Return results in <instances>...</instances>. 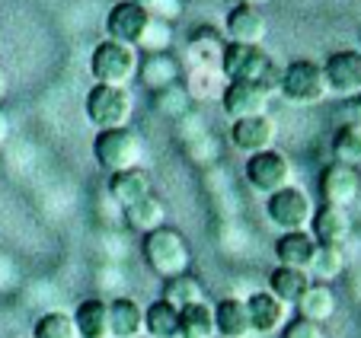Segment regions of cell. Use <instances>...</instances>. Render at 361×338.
<instances>
[{"label": "cell", "mask_w": 361, "mask_h": 338, "mask_svg": "<svg viewBox=\"0 0 361 338\" xmlns=\"http://www.w3.org/2000/svg\"><path fill=\"white\" fill-rule=\"evenodd\" d=\"M246 182L259 195H275V192L288 189L291 185V163L285 154L279 150H262V154H252L246 160Z\"/></svg>", "instance_id": "8"}, {"label": "cell", "mask_w": 361, "mask_h": 338, "mask_svg": "<svg viewBox=\"0 0 361 338\" xmlns=\"http://www.w3.org/2000/svg\"><path fill=\"white\" fill-rule=\"evenodd\" d=\"M131 93L125 87H106V83H93L87 93V118L99 131L125 128L131 118Z\"/></svg>", "instance_id": "6"}, {"label": "cell", "mask_w": 361, "mask_h": 338, "mask_svg": "<svg viewBox=\"0 0 361 338\" xmlns=\"http://www.w3.org/2000/svg\"><path fill=\"white\" fill-rule=\"evenodd\" d=\"M141 252H144L147 268L154 271L157 277H164V281L179 277V275H189L192 249H189V243H185V237L179 230L160 227V230L147 233V237H144Z\"/></svg>", "instance_id": "2"}, {"label": "cell", "mask_w": 361, "mask_h": 338, "mask_svg": "<svg viewBox=\"0 0 361 338\" xmlns=\"http://www.w3.org/2000/svg\"><path fill=\"white\" fill-rule=\"evenodd\" d=\"M275 122L269 115L259 118H243V122H231V141L237 150L243 154H262V150H272L275 144Z\"/></svg>", "instance_id": "14"}, {"label": "cell", "mask_w": 361, "mask_h": 338, "mask_svg": "<svg viewBox=\"0 0 361 338\" xmlns=\"http://www.w3.org/2000/svg\"><path fill=\"white\" fill-rule=\"evenodd\" d=\"M269 99H272V89L259 87V83H227L221 93V108L231 122H243V118L266 115Z\"/></svg>", "instance_id": "10"}, {"label": "cell", "mask_w": 361, "mask_h": 338, "mask_svg": "<svg viewBox=\"0 0 361 338\" xmlns=\"http://www.w3.org/2000/svg\"><path fill=\"white\" fill-rule=\"evenodd\" d=\"M352 115H355V122L361 125V96H358V102H355V108H352Z\"/></svg>", "instance_id": "34"}, {"label": "cell", "mask_w": 361, "mask_h": 338, "mask_svg": "<svg viewBox=\"0 0 361 338\" xmlns=\"http://www.w3.org/2000/svg\"><path fill=\"white\" fill-rule=\"evenodd\" d=\"M32 338H80L71 313H42L32 325Z\"/></svg>", "instance_id": "30"}, {"label": "cell", "mask_w": 361, "mask_h": 338, "mask_svg": "<svg viewBox=\"0 0 361 338\" xmlns=\"http://www.w3.org/2000/svg\"><path fill=\"white\" fill-rule=\"evenodd\" d=\"M224 32H227V42H231V45L259 48V42L266 39V32H269V20H266V13H262V7L237 4L224 20Z\"/></svg>", "instance_id": "13"}, {"label": "cell", "mask_w": 361, "mask_h": 338, "mask_svg": "<svg viewBox=\"0 0 361 338\" xmlns=\"http://www.w3.org/2000/svg\"><path fill=\"white\" fill-rule=\"evenodd\" d=\"M314 284L310 281V275L300 268H285V265H279V268L269 275V294H272L275 300H281L285 306H294L300 300V294L307 291V287Z\"/></svg>", "instance_id": "23"}, {"label": "cell", "mask_w": 361, "mask_h": 338, "mask_svg": "<svg viewBox=\"0 0 361 338\" xmlns=\"http://www.w3.org/2000/svg\"><path fill=\"white\" fill-rule=\"evenodd\" d=\"M281 338H326V332H323V325H317V323L291 319V323H285V329H281Z\"/></svg>", "instance_id": "31"}, {"label": "cell", "mask_w": 361, "mask_h": 338, "mask_svg": "<svg viewBox=\"0 0 361 338\" xmlns=\"http://www.w3.org/2000/svg\"><path fill=\"white\" fill-rule=\"evenodd\" d=\"M93 156L99 163V169H106L109 176L135 169L141 163V137L131 128H112L99 131L93 137Z\"/></svg>", "instance_id": "5"}, {"label": "cell", "mask_w": 361, "mask_h": 338, "mask_svg": "<svg viewBox=\"0 0 361 338\" xmlns=\"http://www.w3.org/2000/svg\"><path fill=\"white\" fill-rule=\"evenodd\" d=\"M0 176H4V156H0Z\"/></svg>", "instance_id": "37"}, {"label": "cell", "mask_w": 361, "mask_h": 338, "mask_svg": "<svg viewBox=\"0 0 361 338\" xmlns=\"http://www.w3.org/2000/svg\"><path fill=\"white\" fill-rule=\"evenodd\" d=\"M109 195H112V201L122 204V211H125V208H131V204L154 195V179H150V173L141 166L125 169V173H116V176L109 179Z\"/></svg>", "instance_id": "16"}, {"label": "cell", "mask_w": 361, "mask_h": 338, "mask_svg": "<svg viewBox=\"0 0 361 338\" xmlns=\"http://www.w3.org/2000/svg\"><path fill=\"white\" fill-rule=\"evenodd\" d=\"M144 332V306L131 297L109 303V338H137Z\"/></svg>", "instance_id": "21"}, {"label": "cell", "mask_w": 361, "mask_h": 338, "mask_svg": "<svg viewBox=\"0 0 361 338\" xmlns=\"http://www.w3.org/2000/svg\"><path fill=\"white\" fill-rule=\"evenodd\" d=\"M137 48L122 45V42H99L90 54V74L96 77V83L106 87H128L131 77L137 74Z\"/></svg>", "instance_id": "3"}, {"label": "cell", "mask_w": 361, "mask_h": 338, "mask_svg": "<svg viewBox=\"0 0 361 338\" xmlns=\"http://www.w3.org/2000/svg\"><path fill=\"white\" fill-rule=\"evenodd\" d=\"M221 70L231 83H259L266 89H279V77L281 70L275 68V61L269 58L262 48L252 45H231L227 42L221 51Z\"/></svg>", "instance_id": "1"}, {"label": "cell", "mask_w": 361, "mask_h": 338, "mask_svg": "<svg viewBox=\"0 0 361 338\" xmlns=\"http://www.w3.org/2000/svg\"><path fill=\"white\" fill-rule=\"evenodd\" d=\"M310 237L317 239V246H342L352 237V217L342 208H317L314 220H310Z\"/></svg>", "instance_id": "15"}, {"label": "cell", "mask_w": 361, "mask_h": 338, "mask_svg": "<svg viewBox=\"0 0 361 338\" xmlns=\"http://www.w3.org/2000/svg\"><path fill=\"white\" fill-rule=\"evenodd\" d=\"M323 77H326V87L333 96H342V99L361 96V51L355 48L333 51L323 61Z\"/></svg>", "instance_id": "11"}, {"label": "cell", "mask_w": 361, "mask_h": 338, "mask_svg": "<svg viewBox=\"0 0 361 338\" xmlns=\"http://www.w3.org/2000/svg\"><path fill=\"white\" fill-rule=\"evenodd\" d=\"M125 220H128L131 230H137V233H144V237H147V233H154V230H160V227H164L166 208H164V201H160L157 195H150V198H144V201L125 208Z\"/></svg>", "instance_id": "25"}, {"label": "cell", "mask_w": 361, "mask_h": 338, "mask_svg": "<svg viewBox=\"0 0 361 338\" xmlns=\"http://www.w3.org/2000/svg\"><path fill=\"white\" fill-rule=\"evenodd\" d=\"M131 4H141V7H147V4H154V0H131Z\"/></svg>", "instance_id": "36"}, {"label": "cell", "mask_w": 361, "mask_h": 338, "mask_svg": "<svg viewBox=\"0 0 361 338\" xmlns=\"http://www.w3.org/2000/svg\"><path fill=\"white\" fill-rule=\"evenodd\" d=\"M246 310H250V323L252 332L259 335H269V332H281L285 329V316L288 306L281 300H275L269 291H256L250 300H246Z\"/></svg>", "instance_id": "17"}, {"label": "cell", "mask_w": 361, "mask_h": 338, "mask_svg": "<svg viewBox=\"0 0 361 338\" xmlns=\"http://www.w3.org/2000/svg\"><path fill=\"white\" fill-rule=\"evenodd\" d=\"M361 195V176L358 169L342 166V163H329L320 176V198L326 208H342L348 211V204H355Z\"/></svg>", "instance_id": "12"}, {"label": "cell", "mask_w": 361, "mask_h": 338, "mask_svg": "<svg viewBox=\"0 0 361 338\" xmlns=\"http://www.w3.org/2000/svg\"><path fill=\"white\" fill-rule=\"evenodd\" d=\"M144 332L150 338H176L179 332V310H173L166 300H154L144 310Z\"/></svg>", "instance_id": "28"}, {"label": "cell", "mask_w": 361, "mask_h": 338, "mask_svg": "<svg viewBox=\"0 0 361 338\" xmlns=\"http://www.w3.org/2000/svg\"><path fill=\"white\" fill-rule=\"evenodd\" d=\"M7 137H10V118H7V112L0 108V147L7 144Z\"/></svg>", "instance_id": "32"}, {"label": "cell", "mask_w": 361, "mask_h": 338, "mask_svg": "<svg viewBox=\"0 0 361 338\" xmlns=\"http://www.w3.org/2000/svg\"><path fill=\"white\" fill-rule=\"evenodd\" d=\"M74 325L80 338H109V303L99 297L80 300L74 310Z\"/></svg>", "instance_id": "22"}, {"label": "cell", "mask_w": 361, "mask_h": 338, "mask_svg": "<svg viewBox=\"0 0 361 338\" xmlns=\"http://www.w3.org/2000/svg\"><path fill=\"white\" fill-rule=\"evenodd\" d=\"M7 96V74H4V68H0V99Z\"/></svg>", "instance_id": "33"}, {"label": "cell", "mask_w": 361, "mask_h": 338, "mask_svg": "<svg viewBox=\"0 0 361 338\" xmlns=\"http://www.w3.org/2000/svg\"><path fill=\"white\" fill-rule=\"evenodd\" d=\"M266 214L281 233H298V230H307V227H310V220H314V204H310V198H307L304 189L288 185V189L269 195Z\"/></svg>", "instance_id": "7"}, {"label": "cell", "mask_w": 361, "mask_h": 338, "mask_svg": "<svg viewBox=\"0 0 361 338\" xmlns=\"http://www.w3.org/2000/svg\"><path fill=\"white\" fill-rule=\"evenodd\" d=\"M214 306L204 300V303L185 306L179 310V332L176 338H214Z\"/></svg>", "instance_id": "24"}, {"label": "cell", "mask_w": 361, "mask_h": 338, "mask_svg": "<svg viewBox=\"0 0 361 338\" xmlns=\"http://www.w3.org/2000/svg\"><path fill=\"white\" fill-rule=\"evenodd\" d=\"M342 271H345V252H342V246H317L314 258H310V265H307L310 281H317V284H329V281H336Z\"/></svg>", "instance_id": "26"}, {"label": "cell", "mask_w": 361, "mask_h": 338, "mask_svg": "<svg viewBox=\"0 0 361 338\" xmlns=\"http://www.w3.org/2000/svg\"><path fill=\"white\" fill-rule=\"evenodd\" d=\"M240 4H246V7H262L266 0H240Z\"/></svg>", "instance_id": "35"}, {"label": "cell", "mask_w": 361, "mask_h": 338, "mask_svg": "<svg viewBox=\"0 0 361 338\" xmlns=\"http://www.w3.org/2000/svg\"><path fill=\"white\" fill-rule=\"evenodd\" d=\"M279 93L294 106H317L329 96L326 77H323V64L317 61H291L279 77Z\"/></svg>", "instance_id": "4"}, {"label": "cell", "mask_w": 361, "mask_h": 338, "mask_svg": "<svg viewBox=\"0 0 361 338\" xmlns=\"http://www.w3.org/2000/svg\"><path fill=\"white\" fill-rule=\"evenodd\" d=\"M154 26V16H150L147 7L141 4H131V0H122L109 10L106 16V32H109L112 42H122V45L137 48L147 35V29Z\"/></svg>", "instance_id": "9"}, {"label": "cell", "mask_w": 361, "mask_h": 338, "mask_svg": "<svg viewBox=\"0 0 361 338\" xmlns=\"http://www.w3.org/2000/svg\"><path fill=\"white\" fill-rule=\"evenodd\" d=\"M294 310H298V319H307V323H329V319L336 316V294L329 284H310L304 294H300V300L294 303Z\"/></svg>", "instance_id": "20"}, {"label": "cell", "mask_w": 361, "mask_h": 338, "mask_svg": "<svg viewBox=\"0 0 361 338\" xmlns=\"http://www.w3.org/2000/svg\"><path fill=\"white\" fill-rule=\"evenodd\" d=\"M333 163H342V166H361V125L348 122L342 125L333 134Z\"/></svg>", "instance_id": "29"}, {"label": "cell", "mask_w": 361, "mask_h": 338, "mask_svg": "<svg viewBox=\"0 0 361 338\" xmlns=\"http://www.w3.org/2000/svg\"><path fill=\"white\" fill-rule=\"evenodd\" d=\"M214 332H218L221 338H250L252 323H250L246 300L227 297V300H221V303H214Z\"/></svg>", "instance_id": "18"}, {"label": "cell", "mask_w": 361, "mask_h": 338, "mask_svg": "<svg viewBox=\"0 0 361 338\" xmlns=\"http://www.w3.org/2000/svg\"><path fill=\"white\" fill-rule=\"evenodd\" d=\"M160 300H166L173 310H185V306L204 303V287L195 275H179L164 284V297Z\"/></svg>", "instance_id": "27"}, {"label": "cell", "mask_w": 361, "mask_h": 338, "mask_svg": "<svg viewBox=\"0 0 361 338\" xmlns=\"http://www.w3.org/2000/svg\"><path fill=\"white\" fill-rule=\"evenodd\" d=\"M314 252H317V239L310 237L307 230L281 233V237L275 239V258H279V265H285V268L307 271V265H310Z\"/></svg>", "instance_id": "19"}]
</instances>
